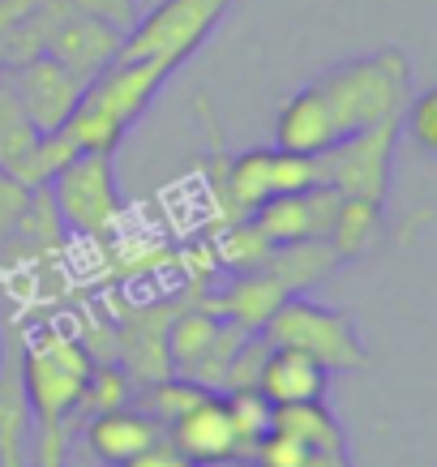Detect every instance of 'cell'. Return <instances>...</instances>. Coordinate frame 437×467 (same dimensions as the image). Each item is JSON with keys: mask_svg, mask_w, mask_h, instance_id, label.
I'll use <instances>...</instances> for the list:
<instances>
[{"mask_svg": "<svg viewBox=\"0 0 437 467\" xmlns=\"http://www.w3.org/2000/svg\"><path fill=\"white\" fill-rule=\"evenodd\" d=\"M411 95V60L395 43L369 57L338 60L283 99L275 116V146L297 155H322L381 120L403 116Z\"/></svg>", "mask_w": 437, "mask_h": 467, "instance_id": "cell-1", "label": "cell"}, {"mask_svg": "<svg viewBox=\"0 0 437 467\" xmlns=\"http://www.w3.org/2000/svg\"><path fill=\"white\" fill-rule=\"evenodd\" d=\"M90 352L82 339L60 335L57 326L35 330L30 343L17 352L22 395L30 411V467H65L69 429L78 425V399H82Z\"/></svg>", "mask_w": 437, "mask_h": 467, "instance_id": "cell-2", "label": "cell"}, {"mask_svg": "<svg viewBox=\"0 0 437 467\" xmlns=\"http://www.w3.org/2000/svg\"><path fill=\"white\" fill-rule=\"evenodd\" d=\"M172 65L163 60H112L99 78H90L82 99L65 120L69 138L82 155H116L125 133L138 125V116L155 103V95L168 86Z\"/></svg>", "mask_w": 437, "mask_h": 467, "instance_id": "cell-3", "label": "cell"}, {"mask_svg": "<svg viewBox=\"0 0 437 467\" xmlns=\"http://www.w3.org/2000/svg\"><path fill=\"white\" fill-rule=\"evenodd\" d=\"M270 348H297L313 356L326 373H360L369 365V352L360 343L352 313L317 305L309 296H287L262 326Z\"/></svg>", "mask_w": 437, "mask_h": 467, "instance_id": "cell-4", "label": "cell"}, {"mask_svg": "<svg viewBox=\"0 0 437 467\" xmlns=\"http://www.w3.org/2000/svg\"><path fill=\"white\" fill-rule=\"evenodd\" d=\"M232 5L236 0H159L120 39L116 60H163L172 69H181L214 35V26L227 17Z\"/></svg>", "mask_w": 437, "mask_h": 467, "instance_id": "cell-5", "label": "cell"}, {"mask_svg": "<svg viewBox=\"0 0 437 467\" xmlns=\"http://www.w3.org/2000/svg\"><path fill=\"white\" fill-rule=\"evenodd\" d=\"M395 142H399V116L365 129V133H356L348 142L330 146L322 155H313L317 184L335 189L338 198H365V202L386 206L390 168H395Z\"/></svg>", "mask_w": 437, "mask_h": 467, "instance_id": "cell-6", "label": "cell"}, {"mask_svg": "<svg viewBox=\"0 0 437 467\" xmlns=\"http://www.w3.org/2000/svg\"><path fill=\"white\" fill-rule=\"evenodd\" d=\"M47 198L57 206L60 223L78 236H95V241L108 236L120 223V211H125L112 155H78L47 184Z\"/></svg>", "mask_w": 437, "mask_h": 467, "instance_id": "cell-7", "label": "cell"}, {"mask_svg": "<svg viewBox=\"0 0 437 467\" xmlns=\"http://www.w3.org/2000/svg\"><path fill=\"white\" fill-rule=\"evenodd\" d=\"M9 86H14L22 112L30 116V125L39 133H52V129H65V120L73 116L78 99H82L86 86L73 78L65 65H57L52 57H35L26 65L5 73Z\"/></svg>", "mask_w": 437, "mask_h": 467, "instance_id": "cell-8", "label": "cell"}, {"mask_svg": "<svg viewBox=\"0 0 437 467\" xmlns=\"http://www.w3.org/2000/svg\"><path fill=\"white\" fill-rule=\"evenodd\" d=\"M338 202L343 198H338L335 189L313 184V189H300V193L266 198L249 219L266 232L275 249H279V244H300V241H326Z\"/></svg>", "mask_w": 437, "mask_h": 467, "instance_id": "cell-9", "label": "cell"}, {"mask_svg": "<svg viewBox=\"0 0 437 467\" xmlns=\"http://www.w3.org/2000/svg\"><path fill=\"white\" fill-rule=\"evenodd\" d=\"M120 39H125V35H120L116 26H108V22H99V17H90V14L69 9V14L57 22V30L47 35L43 57H52L57 65H65V69L86 86L90 78H99V73L120 57Z\"/></svg>", "mask_w": 437, "mask_h": 467, "instance_id": "cell-10", "label": "cell"}, {"mask_svg": "<svg viewBox=\"0 0 437 467\" xmlns=\"http://www.w3.org/2000/svg\"><path fill=\"white\" fill-rule=\"evenodd\" d=\"M163 433L189 463H240L236 429H232V416H227V403L219 390H211L189 411H181Z\"/></svg>", "mask_w": 437, "mask_h": 467, "instance_id": "cell-11", "label": "cell"}, {"mask_svg": "<svg viewBox=\"0 0 437 467\" xmlns=\"http://www.w3.org/2000/svg\"><path fill=\"white\" fill-rule=\"evenodd\" d=\"M257 390L270 408L322 403L326 390H330V373L297 348H270L266 360H262V373H257Z\"/></svg>", "mask_w": 437, "mask_h": 467, "instance_id": "cell-12", "label": "cell"}, {"mask_svg": "<svg viewBox=\"0 0 437 467\" xmlns=\"http://www.w3.org/2000/svg\"><path fill=\"white\" fill-rule=\"evenodd\" d=\"M159 433H163V429H159L141 408H133V403L112 408V411H95V416H86V429H82L86 451L95 454L99 467H120L125 459L146 451Z\"/></svg>", "mask_w": 437, "mask_h": 467, "instance_id": "cell-13", "label": "cell"}, {"mask_svg": "<svg viewBox=\"0 0 437 467\" xmlns=\"http://www.w3.org/2000/svg\"><path fill=\"white\" fill-rule=\"evenodd\" d=\"M283 300H287V287H283L266 266H257V270H245V275H232V284L219 287L214 296H206V305H211L224 322L240 326L245 335H257Z\"/></svg>", "mask_w": 437, "mask_h": 467, "instance_id": "cell-14", "label": "cell"}, {"mask_svg": "<svg viewBox=\"0 0 437 467\" xmlns=\"http://www.w3.org/2000/svg\"><path fill=\"white\" fill-rule=\"evenodd\" d=\"M219 335H224V317H219L206 300H184L168 322V365H172V373L198 382V373H202V365L211 360Z\"/></svg>", "mask_w": 437, "mask_h": 467, "instance_id": "cell-15", "label": "cell"}, {"mask_svg": "<svg viewBox=\"0 0 437 467\" xmlns=\"http://www.w3.org/2000/svg\"><path fill=\"white\" fill-rule=\"evenodd\" d=\"M381 206L378 202H365V198H343L338 202L335 219H330V232H326V244L335 262H356L365 257L381 236Z\"/></svg>", "mask_w": 437, "mask_h": 467, "instance_id": "cell-16", "label": "cell"}, {"mask_svg": "<svg viewBox=\"0 0 437 467\" xmlns=\"http://www.w3.org/2000/svg\"><path fill=\"white\" fill-rule=\"evenodd\" d=\"M78 155H82V150H78V142L69 138V129H52V133H39V138L26 146V155L17 159L9 176H14L22 189H47Z\"/></svg>", "mask_w": 437, "mask_h": 467, "instance_id": "cell-17", "label": "cell"}, {"mask_svg": "<svg viewBox=\"0 0 437 467\" xmlns=\"http://www.w3.org/2000/svg\"><path fill=\"white\" fill-rule=\"evenodd\" d=\"M270 429L305 441L313 451H348L343 425L335 420V411L326 408V403H287V408H275Z\"/></svg>", "mask_w": 437, "mask_h": 467, "instance_id": "cell-18", "label": "cell"}, {"mask_svg": "<svg viewBox=\"0 0 437 467\" xmlns=\"http://www.w3.org/2000/svg\"><path fill=\"white\" fill-rule=\"evenodd\" d=\"M270 254H275V244H270V236L254 223V219H249V214L224 223V232L214 236V262L227 266L232 275H245V270L266 266Z\"/></svg>", "mask_w": 437, "mask_h": 467, "instance_id": "cell-19", "label": "cell"}, {"mask_svg": "<svg viewBox=\"0 0 437 467\" xmlns=\"http://www.w3.org/2000/svg\"><path fill=\"white\" fill-rule=\"evenodd\" d=\"M138 386L129 382V373L116 360H95L90 373H86V386H82V399H78V420L95 416V411H112V408H125L133 403Z\"/></svg>", "mask_w": 437, "mask_h": 467, "instance_id": "cell-20", "label": "cell"}, {"mask_svg": "<svg viewBox=\"0 0 437 467\" xmlns=\"http://www.w3.org/2000/svg\"><path fill=\"white\" fill-rule=\"evenodd\" d=\"M206 395H211V390H206V386H198L193 378H176V373H172V378H159V382L141 386V395H133V399H138L133 408L146 411L159 429H168L181 411H189L198 399H206Z\"/></svg>", "mask_w": 437, "mask_h": 467, "instance_id": "cell-21", "label": "cell"}, {"mask_svg": "<svg viewBox=\"0 0 437 467\" xmlns=\"http://www.w3.org/2000/svg\"><path fill=\"white\" fill-rule=\"evenodd\" d=\"M224 403H227V416H232V429H236L240 463H245L249 451L270 433V416H275V408L262 399V390H227Z\"/></svg>", "mask_w": 437, "mask_h": 467, "instance_id": "cell-22", "label": "cell"}, {"mask_svg": "<svg viewBox=\"0 0 437 467\" xmlns=\"http://www.w3.org/2000/svg\"><path fill=\"white\" fill-rule=\"evenodd\" d=\"M35 138H39V129L30 125V116L22 112L9 78L0 73V171H5V176L14 171V163L26 155V146L35 142Z\"/></svg>", "mask_w": 437, "mask_h": 467, "instance_id": "cell-23", "label": "cell"}, {"mask_svg": "<svg viewBox=\"0 0 437 467\" xmlns=\"http://www.w3.org/2000/svg\"><path fill=\"white\" fill-rule=\"evenodd\" d=\"M399 133H408L424 155H437V90L411 95L403 116H399Z\"/></svg>", "mask_w": 437, "mask_h": 467, "instance_id": "cell-24", "label": "cell"}, {"mask_svg": "<svg viewBox=\"0 0 437 467\" xmlns=\"http://www.w3.org/2000/svg\"><path fill=\"white\" fill-rule=\"evenodd\" d=\"M78 14H90L99 17V22H108V26H116L120 35H129L133 30V22H138V0H69Z\"/></svg>", "mask_w": 437, "mask_h": 467, "instance_id": "cell-25", "label": "cell"}, {"mask_svg": "<svg viewBox=\"0 0 437 467\" xmlns=\"http://www.w3.org/2000/svg\"><path fill=\"white\" fill-rule=\"evenodd\" d=\"M26 202H30V189H22L14 176L0 171V249L9 244L17 219H22V211H26Z\"/></svg>", "mask_w": 437, "mask_h": 467, "instance_id": "cell-26", "label": "cell"}, {"mask_svg": "<svg viewBox=\"0 0 437 467\" xmlns=\"http://www.w3.org/2000/svg\"><path fill=\"white\" fill-rule=\"evenodd\" d=\"M193 467H240V463H193Z\"/></svg>", "mask_w": 437, "mask_h": 467, "instance_id": "cell-27", "label": "cell"}]
</instances>
